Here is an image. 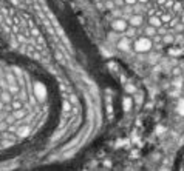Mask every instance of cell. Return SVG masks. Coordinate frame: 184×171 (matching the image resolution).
<instances>
[{"instance_id": "cell-11", "label": "cell", "mask_w": 184, "mask_h": 171, "mask_svg": "<svg viewBox=\"0 0 184 171\" xmlns=\"http://www.w3.org/2000/svg\"><path fill=\"white\" fill-rule=\"evenodd\" d=\"M127 93H130V94H135V93H136L135 86H133V85H128V86H127Z\"/></svg>"}, {"instance_id": "cell-10", "label": "cell", "mask_w": 184, "mask_h": 171, "mask_svg": "<svg viewBox=\"0 0 184 171\" xmlns=\"http://www.w3.org/2000/svg\"><path fill=\"white\" fill-rule=\"evenodd\" d=\"M14 116H16V117H19V119H22V117H25V113L22 110H17V111H14Z\"/></svg>"}, {"instance_id": "cell-4", "label": "cell", "mask_w": 184, "mask_h": 171, "mask_svg": "<svg viewBox=\"0 0 184 171\" xmlns=\"http://www.w3.org/2000/svg\"><path fill=\"white\" fill-rule=\"evenodd\" d=\"M11 106H13V110H14V111H17V110H22L23 103L19 100V99H13V100H11Z\"/></svg>"}, {"instance_id": "cell-7", "label": "cell", "mask_w": 184, "mask_h": 171, "mask_svg": "<svg viewBox=\"0 0 184 171\" xmlns=\"http://www.w3.org/2000/svg\"><path fill=\"white\" fill-rule=\"evenodd\" d=\"M63 113H71V103L68 100H63Z\"/></svg>"}, {"instance_id": "cell-14", "label": "cell", "mask_w": 184, "mask_h": 171, "mask_svg": "<svg viewBox=\"0 0 184 171\" xmlns=\"http://www.w3.org/2000/svg\"><path fill=\"white\" fill-rule=\"evenodd\" d=\"M147 34H155V29L153 28H147Z\"/></svg>"}, {"instance_id": "cell-5", "label": "cell", "mask_w": 184, "mask_h": 171, "mask_svg": "<svg viewBox=\"0 0 184 171\" xmlns=\"http://www.w3.org/2000/svg\"><path fill=\"white\" fill-rule=\"evenodd\" d=\"M34 91H36V94H37V97H39V99H42V97L45 96V89H43V86H42L40 83H37V85H36Z\"/></svg>"}, {"instance_id": "cell-1", "label": "cell", "mask_w": 184, "mask_h": 171, "mask_svg": "<svg viewBox=\"0 0 184 171\" xmlns=\"http://www.w3.org/2000/svg\"><path fill=\"white\" fill-rule=\"evenodd\" d=\"M150 46H152V43H150V40L149 39H139L136 43H135V48H136V51H149L150 49Z\"/></svg>"}, {"instance_id": "cell-12", "label": "cell", "mask_w": 184, "mask_h": 171, "mask_svg": "<svg viewBox=\"0 0 184 171\" xmlns=\"http://www.w3.org/2000/svg\"><path fill=\"white\" fill-rule=\"evenodd\" d=\"M150 23H152V25H155V26H158V25H159V20H158V19H155V17H152V19H150Z\"/></svg>"}, {"instance_id": "cell-6", "label": "cell", "mask_w": 184, "mask_h": 171, "mask_svg": "<svg viewBox=\"0 0 184 171\" xmlns=\"http://www.w3.org/2000/svg\"><path fill=\"white\" fill-rule=\"evenodd\" d=\"M0 100H2L3 103L5 102H11L13 100V94L11 93H2L0 94Z\"/></svg>"}, {"instance_id": "cell-8", "label": "cell", "mask_w": 184, "mask_h": 171, "mask_svg": "<svg viewBox=\"0 0 184 171\" xmlns=\"http://www.w3.org/2000/svg\"><path fill=\"white\" fill-rule=\"evenodd\" d=\"M130 108H132V99L127 97V99H124V110L127 111V110H130Z\"/></svg>"}, {"instance_id": "cell-9", "label": "cell", "mask_w": 184, "mask_h": 171, "mask_svg": "<svg viewBox=\"0 0 184 171\" xmlns=\"http://www.w3.org/2000/svg\"><path fill=\"white\" fill-rule=\"evenodd\" d=\"M141 22H142V19L139 15H136V17H133V19L130 20V23L133 25V26H138V25H141Z\"/></svg>"}, {"instance_id": "cell-15", "label": "cell", "mask_w": 184, "mask_h": 171, "mask_svg": "<svg viewBox=\"0 0 184 171\" xmlns=\"http://www.w3.org/2000/svg\"><path fill=\"white\" fill-rule=\"evenodd\" d=\"M124 2H125V3H128V5H133V3L136 2V0H124Z\"/></svg>"}, {"instance_id": "cell-2", "label": "cell", "mask_w": 184, "mask_h": 171, "mask_svg": "<svg viewBox=\"0 0 184 171\" xmlns=\"http://www.w3.org/2000/svg\"><path fill=\"white\" fill-rule=\"evenodd\" d=\"M113 29L115 31H125L127 29V23L124 20H115L113 22Z\"/></svg>"}, {"instance_id": "cell-3", "label": "cell", "mask_w": 184, "mask_h": 171, "mask_svg": "<svg viewBox=\"0 0 184 171\" xmlns=\"http://www.w3.org/2000/svg\"><path fill=\"white\" fill-rule=\"evenodd\" d=\"M116 46H118L119 49H122V51H128V48H130V42H128L127 37H125V39H121V40L116 43Z\"/></svg>"}, {"instance_id": "cell-16", "label": "cell", "mask_w": 184, "mask_h": 171, "mask_svg": "<svg viewBox=\"0 0 184 171\" xmlns=\"http://www.w3.org/2000/svg\"><path fill=\"white\" fill-rule=\"evenodd\" d=\"M141 2H145V0H141Z\"/></svg>"}, {"instance_id": "cell-13", "label": "cell", "mask_w": 184, "mask_h": 171, "mask_svg": "<svg viewBox=\"0 0 184 171\" xmlns=\"http://www.w3.org/2000/svg\"><path fill=\"white\" fill-rule=\"evenodd\" d=\"M135 99H136V100H135L136 103H141V102H142V96H139V94H136Z\"/></svg>"}]
</instances>
